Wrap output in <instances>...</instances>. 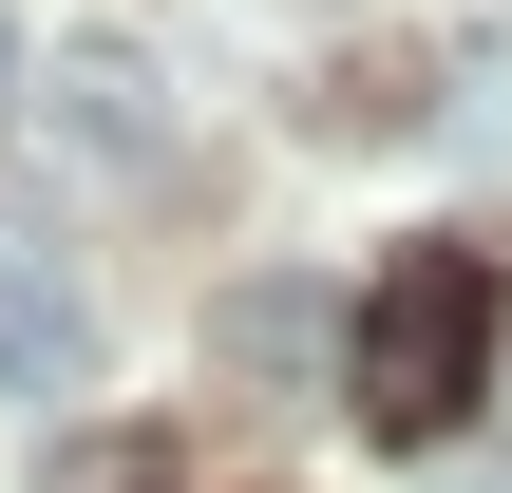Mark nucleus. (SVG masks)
I'll list each match as a JSON object with an SVG mask.
<instances>
[{
	"label": "nucleus",
	"mask_w": 512,
	"mask_h": 493,
	"mask_svg": "<svg viewBox=\"0 0 512 493\" xmlns=\"http://www.w3.org/2000/svg\"><path fill=\"white\" fill-rule=\"evenodd\" d=\"M0 76H19V38H0Z\"/></svg>",
	"instance_id": "obj_5"
},
{
	"label": "nucleus",
	"mask_w": 512,
	"mask_h": 493,
	"mask_svg": "<svg viewBox=\"0 0 512 493\" xmlns=\"http://www.w3.org/2000/svg\"><path fill=\"white\" fill-rule=\"evenodd\" d=\"M57 114H76V152H114V171H171V133H152V76H133V57H76V76H57Z\"/></svg>",
	"instance_id": "obj_3"
},
{
	"label": "nucleus",
	"mask_w": 512,
	"mask_h": 493,
	"mask_svg": "<svg viewBox=\"0 0 512 493\" xmlns=\"http://www.w3.org/2000/svg\"><path fill=\"white\" fill-rule=\"evenodd\" d=\"M228 361H304V285H247L228 304Z\"/></svg>",
	"instance_id": "obj_4"
},
{
	"label": "nucleus",
	"mask_w": 512,
	"mask_h": 493,
	"mask_svg": "<svg viewBox=\"0 0 512 493\" xmlns=\"http://www.w3.org/2000/svg\"><path fill=\"white\" fill-rule=\"evenodd\" d=\"M76 380H95V304L57 285V247H19V228H0V399H19V418H57Z\"/></svg>",
	"instance_id": "obj_2"
},
{
	"label": "nucleus",
	"mask_w": 512,
	"mask_h": 493,
	"mask_svg": "<svg viewBox=\"0 0 512 493\" xmlns=\"http://www.w3.org/2000/svg\"><path fill=\"white\" fill-rule=\"evenodd\" d=\"M494 247H399L361 304H342V399H361V437H456L475 418V380H494Z\"/></svg>",
	"instance_id": "obj_1"
}]
</instances>
